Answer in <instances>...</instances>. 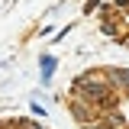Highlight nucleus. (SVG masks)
<instances>
[{
    "instance_id": "f257e3e1",
    "label": "nucleus",
    "mask_w": 129,
    "mask_h": 129,
    "mask_svg": "<svg viewBox=\"0 0 129 129\" xmlns=\"http://www.w3.org/2000/svg\"><path fill=\"white\" fill-rule=\"evenodd\" d=\"M71 97L94 103L97 110H116L119 103V90L113 87L110 71H100V68H90L71 81Z\"/></svg>"
},
{
    "instance_id": "f03ea898",
    "label": "nucleus",
    "mask_w": 129,
    "mask_h": 129,
    "mask_svg": "<svg viewBox=\"0 0 129 129\" xmlns=\"http://www.w3.org/2000/svg\"><path fill=\"white\" fill-rule=\"evenodd\" d=\"M68 110H71V116L78 119L81 126H87V123H97V119H100V113H103V110H97L94 103H87V100H78V97H71V100H68Z\"/></svg>"
},
{
    "instance_id": "7ed1b4c3",
    "label": "nucleus",
    "mask_w": 129,
    "mask_h": 129,
    "mask_svg": "<svg viewBox=\"0 0 129 129\" xmlns=\"http://www.w3.org/2000/svg\"><path fill=\"white\" fill-rule=\"evenodd\" d=\"M110 81L119 94L129 97V68H110Z\"/></svg>"
},
{
    "instance_id": "20e7f679",
    "label": "nucleus",
    "mask_w": 129,
    "mask_h": 129,
    "mask_svg": "<svg viewBox=\"0 0 129 129\" xmlns=\"http://www.w3.org/2000/svg\"><path fill=\"white\" fill-rule=\"evenodd\" d=\"M100 123H103L107 129H126V116H123L119 110H103L100 113Z\"/></svg>"
},
{
    "instance_id": "39448f33",
    "label": "nucleus",
    "mask_w": 129,
    "mask_h": 129,
    "mask_svg": "<svg viewBox=\"0 0 129 129\" xmlns=\"http://www.w3.org/2000/svg\"><path fill=\"white\" fill-rule=\"evenodd\" d=\"M55 64L58 61H55L52 55H42V58H39V71H42V81H45V84L52 81V74H55Z\"/></svg>"
},
{
    "instance_id": "423d86ee",
    "label": "nucleus",
    "mask_w": 129,
    "mask_h": 129,
    "mask_svg": "<svg viewBox=\"0 0 129 129\" xmlns=\"http://www.w3.org/2000/svg\"><path fill=\"white\" fill-rule=\"evenodd\" d=\"M100 29L107 32V36H116V39H119V36H123V32H119V23H113V19H107V23H103V26H100Z\"/></svg>"
},
{
    "instance_id": "0eeeda50",
    "label": "nucleus",
    "mask_w": 129,
    "mask_h": 129,
    "mask_svg": "<svg viewBox=\"0 0 129 129\" xmlns=\"http://www.w3.org/2000/svg\"><path fill=\"white\" fill-rule=\"evenodd\" d=\"M16 129H45V126H39V123H32V119H19Z\"/></svg>"
},
{
    "instance_id": "6e6552de",
    "label": "nucleus",
    "mask_w": 129,
    "mask_h": 129,
    "mask_svg": "<svg viewBox=\"0 0 129 129\" xmlns=\"http://www.w3.org/2000/svg\"><path fill=\"white\" fill-rule=\"evenodd\" d=\"M97 7H100V0H87V3H84V13H94Z\"/></svg>"
},
{
    "instance_id": "1a4fd4ad",
    "label": "nucleus",
    "mask_w": 129,
    "mask_h": 129,
    "mask_svg": "<svg viewBox=\"0 0 129 129\" xmlns=\"http://www.w3.org/2000/svg\"><path fill=\"white\" fill-rule=\"evenodd\" d=\"M116 42H123V45L129 48V32H126V36H119V39H116Z\"/></svg>"
}]
</instances>
